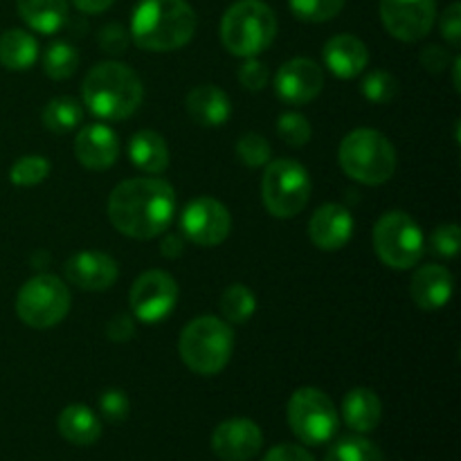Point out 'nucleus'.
<instances>
[{"label": "nucleus", "instance_id": "obj_1", "mask_svg": "<svg viewBox=\"0 0 461 461\" xmlns=\"http://www.w3.org/2000/svg\"><path fill=\"white\" fill-rule=\"evenodd\" d=\"M176 214V192L160 178H131L108 196V219L117 232L149 241L169 230Z\"/></svg>", "mask_w": 461, "mask_h": 461}, {"label": "nucleus", "instance_id": "obj_2", "mask_svg": "<svg viewBox=\"0 0 461 461\" xmlns=\"http://www.w3.org/2000/svg\"><path fill=\"white\" fill-rule=\"evenodd\" d=\"M196 32V14L187 0H140L131 18V39L149 52H174Z\"/></svg>", "mask_w": 461, "mask_h": 461}, {"label": "nucleus", "instance_id": "obj_3", "mask_svg": "<svg viewBox=\"0 0 461 461\" xmlns=\"http://www.w3.org/2000/svg\"><path fill=\"white\" fill-rule=\"evenodd\" d=\"M84 104L95 117L120 122L133 115L144 97L140 77L120 61L97 63L81 86Z\"/></svg>", "mask_w": 461, "mask_h": 461}, {"label": "nucleus", "instance_id": "obj_4", "mask_svg": "<svg viewBox=\"0 0 461 461\" xmlns=\"http://www.w3.org/2000/svg\"><path fill=\"white\" fill-rule=\"evenodd\" d=\"M277 36V16L261 0H239L221 21V41L234 57L252 59L273 45Z\"/></svg>", "mask_w": 461, "mask_h": 461}, {"label": "nucleus", "instance_id": "obj_5", "mask_svg": "<svg viewBox=\"0 0 461 461\" xmlns=\"http://www.w3.org/2000/svg\"><path fill=\"white\" fill-rule=\"evenodd\" d=\"M234 349V333L225 320L201 315L183 329L178 351L183 363L201 376H214L228 367Z\"/></svg>", "mask_w": 461, "mask_h": 461}, {"label": "nucleus", "instance_id": "obj_6", "mask_svg": "<svg viewBox=\"0 0 461 461\" xmlns=\"http://www.w3.org/2000/svg\"><path fill=\"white\" fill-rule=\"evenodd\" d=\"M338 158L349 178L369 187L387 183L396 171L394 144L374 129H356L347 133L338 149Z\"/></svg>", "mask_w": 461, "mask_h": 461}, {"label": "nucleus", "instance_id": "obj_7", "mask_svg": "<svg viewBox=\"0 0 461 461\" xmlns=\"http://www.w3.org/2000/svg\"><path fill=\"white\" fill-rule=\"evenodd\" d=\"M311 176L291 158L268 162L261 178V201L277 219H293L306 207L311 198Z\"/></svg>", "mask_w": 461, "mask_h": 461}, {"label": "nucleus", "instance_id": "obj_8", "mask_svg": "<svg viewBox=\"0 0 461 461\" xmlns=\"http://www.w3.org/2000/svg\"><path fill=\"white\" fill-rule=\"evenodd\" d=\"M374 250L378 259L394 270H408L421 261L426 239L421 228L405 212H387L374 228Z\"/></svg>", "mask_w": 461, "mask_h": 461}, {"label": "nucleus", "instance_id": "obj_9", "mask_svg": "<svg viewBox=\"0 0 461 461\" xmlns=\"http://www.w3.org/2000/svg\"><path fill=\"white\" fill-rule=\"evenodd\" d=\"M70 311V291L57 275H36L27 279L16 295V313L32 329H52Z\"/></svg>", "mask_w": 461, "mask_h": 461}, {"label": "nucleus", "instance_id": "obj_10", "mask_svg": "<svg viewBox=\"0 0 461 461\" xmlns=\"http://www.w3.org/2000/svg\"><path fill=\"white\" fill-rule=\"evenodd\" d=\"M288 426L302 444H327L338 432L336 405L322 390L300 387L288 401Z\"/></svg>", "mask_w": 461, "mask_h": 461}, {"label": "nucleus", "instance_id": "obj_11", "mask_svg": "<svg viewBox=\"0 0 461 461\" xmlns=\"http://www.w3.org/2000/svg\"><path fill=\"white\" fill-rule=\"evenodd\" d=\"M129 302L133 318L140 322H165L178 302V284L165 270H147L131 286Z\"/></svg>", "mask_w": 461, "mask_h": 461}, {"label": "nucleus", "instance_id": "obj_12", "mask_svg": "<svg viewBox=\"0 0 461 461\" xmlns=\"http://www.w3.org/2000/svg\"><path fill=\"white\" fill-rule=\"evenodd\" d=\"M183 237L201 248L221 246L230 237L232 216L228 207L212 196H201L185 207L180 216Z\"/></svg>", "mask_w": 461, "mask_h": 461}, {"label": "nucleus", "instance_id": "obj_13", "mask_svg": "<svg viewBox=\"0 0 461 461\" xmlns=\"http://www.w3.org/2000/svg\"><path fill=\"white\" fill-rule=\"evenodd\" d=\"M437 18L435 0H381V21L394 39L417 43L430 34Z\"/></svg>", "mask_w": 461, "mask_h": 461}, {"label": "nucleus", "instance_id": "obj_14", "mask_svg": "<svg viewBox=\"0 0 461 461\" xmlns=\"http://www.w3.org/2000/svg\"><path fill=\"white\" fill-rule=\"evenodd\" d=\"M324 86V72L315 61L306 57L291 59L275 75V93L291 106L311 104Z\"/></svg>", "mask_w": 461, "mask_h": 461}, {"label": "nucleus", "instance_id": "obj_15", "mask_svg": "<svg viewBox=\"0 0 461 461\" xmlns=\"http://www.w3.org/2000/svg\"><path fill=\"white\" fill-rule=\"evenodd\" d=\"M264 446L261 428L250 419H228L212 435V450L223 461H248Z\"/></svg>", "mask_w": 461, "mask_h": 461}, {"label": "nucleus", "instance_id": "obj_16", "mask_svg": "<svg viewBox=\"0 0 461 461\" xmlns=\"http://www.w3.org/2000/svg\"><path fill=\"white\" fill-rule=\"evenodd\" d=\"M68 282L84 291H106L115 284L120 266L106 252L84 250L72 255L63 266Z\"/></svg>", "mask_w": 461, "mask_h": 461}, {"label": "nucleus", "instance_id": "obj_17", "mask_svg": "<svg viewBox=\"0 0 461 461\" xmlns=\"http://www.w3.org/2000/svg\"><path fill=\"white\" fill-rule=\"evenodd\" d=\"M351 234H354V219L340 203H327V205L318 207L309 221L311 241L324 252L345 248Z\"/></svg>", "mask_w": 461, "mask_h": 461}, {"label": "nucleus", "instance_id": "obj_18", "mask_svg": "<svg viewBox=\"0 0 461 461\" xmlns=\"http://www.w3.org/2000/svg\"><path fill=\"white\" fill-rule=\"evenodd\" d=\"M75 156L90 171H104L115 165L120 156V140L106 124H88L77 133Z\"/></svg>", "mask_w": 461, "mask_h": 461}, {"label": "nucleus", "instance_id": "obj_19", "mask_svg": "<svg viewBox=\"0 0 461 461\" xmlns=\"http://www.w3.org/2000/svg\"><path fill=\"white\" fill-rule=\"evenodd\" d=\"M410 297L423 311L444 309L453 297V275L439 264H426L412 275Z\"/></svg>", "mask_w": 461, "mask_h": 461}, {"label": "nucleus", "instance_id": "obj_20", "mask_svg": "<svg viewBox=\"0 0 461 461\" xmlns=\"http://www.w3.org/2000/svg\"><path fill=\"white\" fill-rule=\"evenodd\" d=\"M324 63L340 79H354L367 68L369 50L358 36L338 34L327 41L322 50Z\"/></svg>", "mask_w": 461, "mask_h": 461}, {"label": "nucleus", "instance_id": "obj_21", "mask_svg": "<svg viewBox=\"0 0 461 461\" xmlns=\"http://www.w3.org/2000/svg\"><path fill=\"white\" fill-rule=\"evenodd\" d=\"M187 113L196 124L221 126L232 115V104L219 86L205 84L187 95Z\"/></svg>", "mask_w": 461, "mask_h": 461}, {"label": "nucleus", "instance_id": "obj_22", "mask_svg": "<svg viewBox=\"0 0 461 461\" xmlns=\"http://www.w3.org/2000/svg\"><path fill=\"white\" fill-rule=\"evenodd\" d=\"M342 417H345L347 426L360 435L376 430L383 417L381 399L374 390L356 387V390L347 392L345 401H342Z\"/></svg>", "mask_w": 461, "mask_h": 461}, {"label": "nucleus", "instance_id": "obj_23", "mask_svg": "<svg viewBox=\"0 0 461 461\" xmlns=\"http://www.w3.org/2000/svg\"><path fill=\"white\" fill-rule=\"evenodd\" d=\"M129 158L140 171L158 176L169 167V147L156 131H138L129 142Z\"/></svg>", "mask_w": 461, "mask_h": 461}, {"label": "nucleus", "instance_id": "obj_24", "mask_svg": "<svg viewBox=\"0 0 461 461\" xmlns=\"http://www.w3.org/2000/svg\"><path fill=\"white\" fill-rule=\"evenodd\" d=\"M59 432L75 446H93L102 437V423L93 410L75 403L59 414Z\"/></svg>", "mask_w": 461, "mask_h": 461}, {"label": "nucleus", "instance_id": "obj_25", "mask_svg": "<svg viewBox=\"0 0 461 461\" xmlns=\"http://www.w3.org/2000/svg\"><path fill=\"white\" fill-rule=\"evenodd\" d=\"M23 21L41 34H54L68 18V0H16Z\"/></svg>", "mask_w": 461, "mask_h": 461}, {"label": "nucleus", "instance_id": "obj_26", "mask_svg": "<svg viewBox=\"0 0 461 461\" xmlns=\"http://www.w3.org/2000/svg\"><path fill=\"white\" fill-rule=\"evenodd\" d=\"M39 59V43L25 30H7L0 36V63L14 72L30 70Z\"/></svg>", "mask_w": 461, "mask_h": 461}, {"label": "nucleus", "instance_id": "obj_27", "mask_svg": "<svg viewBox=\"0 0 461 461\" xmlns=\"http://www.w3.org/2000/svg\"><path fill=\"white\" fill-rule=\"evenodd\" d=\"M84 120V108L75 97H54L43 108V124L52 133H68Z\"/></svg>", "mask_w": 461, "mask_h": 461}, {"label": "nucleus", "instance_id": "obj_28", "mask_svg": "<svg viewBox=\"0 0 461 461\" xmlns=\"http://www.w3.org/2000/svg\"><path fill=\"white\" fill-rule=\"evenodd\" d=\"M221 315L228 324H246L255 315L257 300L252 291L243 284H232L221 295Z\"/></svg>", "mask_w": 461, "mask_h": 461}, {"label": "nucleus", "instance_id": "obj_29", "mask_svg": "<svg viewBox=\"0 0 461 461\" xmlns=\"http://www.w3.org/2000/svg\"><path fill=\"white\" fill-rule=\"evenodd\" d=\"M324 461H385L381 448L363 437H342L329 448Z\"/></svg>", "mask_w": 461, "mask_h": 461}, {"label": "nucleus", "instance_id": "obj_30", "mask_svg": "<svg viewBox=\"0 0 461 461\" xmlns=\"http://www.w3.org/2000/svg\"><path fill=\"white\" fill-rule=\"evenodd\" d=\"M79 66V54L70 43H52L43 54V72L54 81L70 79Z\"/></svg>", "mask_w": 461, "mask_h": 461}, {"label": "nucleus", "instance_id": "obj_31", "mask_svg": "<svg viewBox=\"0 0 461 461\" xmlns=\"http://www.w3.org/2000/svg\"><path fill=\"white\" fill-rule=\"evenodd\" d=\"M50 176V162L43 156H23L9 169V180L16 187H34Z\"/></svg>", "mask_w": 461, "mask_h": 461}, {"label": "nucleus", "instance_id": "obj_32", "mask_svg": "<svg viewBox=\"0 0 461 461\" xmlns=\"http://www.w3.org/2000/svg\"><path fill=\"white\" fill-rule=\"evenodd\" d=\"M363 97L372 104H390L399 95V79L387 70H372L363 79Z\"/></svg>", "mask_w": 461, "mask_h": 461}, {"label": "nucleus", "instance_id": "obj_33", "mask_svg": "<svg viewBox=\"0 0 461 461\" xmlns=\"http://www.w3.org/2000/svg\"><path fill=\"white\" fill-rule=\"evenodd\" d=\"M295 18L304 23H327L345 7V0H288Z\"/></svg>", "mask_w": 461, "mask_h": 461}, {"label": "nucleus", "instance_id": "obj_34", "mask_svg": "<svg viewBox=\"0 0 461 461\" xmlns=\"http://www.w3.org/2000/svg\"><path fill=\"white\" fill-rule=\"evenodd\" d=\"M270 156H273V149H270L268 140L259 133H246L239 138L237 142V158L246 167H264L270 162Z\"/></svg>", "mask_w": 461, "mask_h": 461}, {"label": "nucleus", "instance_id": "obj_35", "mask_svg": "<svg viewBox=\"0 0 461 461\" xmlns=\"http://www.w3.org/2000/svg\"><path fill=\"white\" fill-rule=\"evenodd\" d=\"M277 133L288 147H304L311 140L313 129H311L309 120L300 113H282L277 120Z\"/></svg>", "mask_w": 461, "mask_h": 461}, {"label": "nucleus", "instance_id": "obj_36", "mask_svg": "<svg viewBox=\"0 0 461 461\" xmlns=\"http://www.w3.org/2000/svg\"><path fill=\"white\" fill-rule=\"evenodd\" d=\"M459 243L461 234L457 223L439 225L430 237V252L437 257H444V259H453L459 252Z\"/></svg>", "mask_w": 461, "mask_h": 461}, {"label": "nucleus", "instance_id": "obj_37", "mask_svg": "<svg viewBox=\"0 0 461 461\" xmlns=\"http://www.w3.org/2000/svg\"><path fill=\"white\" fill-rule=\"evenodd\" d=\"M99 412H102L104 419H108L111 423L124 421L131 412L129 396L122 390H106L99 396Z\"/></svg>", "mask_w": 461, "mask_h": 461}, {"label": "nucleus", "instance_id": "obj_38", "mask_svg": "<svg viewBox=\"0 0 461 461\" xmlns=\"http://www.w3.org/2000/svg\"><path fill=\"white\" fill-rule=\"evenodd\" d=\"M129 32L124 30L117 23H108L106 27H102L99 32V48L104 50L111 57H117V54H124L129 50Z\"/></svg>", "mask_w": 461, "mask_h": 461}, {"label": "nucleus", "instance_id": "obj_39", "mask_svg": "<svg viewBox=\"0 0 461 461\" xmlns=\"http://www.w3.org/2000/svg\"><path fill=\"white\" fill-rule=\"evenodd\" d=\"M239 81H241L243 88L255 90L257 93V90L266 88V84H268V68H266V63L257 61L255 57L248 59V61L239 68Z\"/></svg>", "mask_w": 461, "mask_h": 461}, {"label": "nucleus", "instance_id": "obj_40", "mask_svg": "<svg viewBox=\"0 0 461 461\" xmlns=\"http://www.w3.org/2000/svg\"><path fill=\"white\" fill-rule=\"evenodd\" d=\"M439 30H441V36H444L453 48H459L461 43V5L459 3H453L448 9H446L444 16H441Z\"/></svg>", "mask_w": 461, "mask_h": 461}, {"label": "nucleus", "instance_id": "obj_41", "mask_svg": "<svg viewBox=\"0 0 461 461\" xmlns=\"http://www.w3.org/2000/svg\"><path fill=\"white\" fill-rule=\"evenodd\" d=\"M135 333V322L131 315H113L106 324V336L113 342H129Z\"/></svg>", "mask_w": 461, "mask_h": 461}, {"label": "nucleus", "instance_id": "obj_42", "mask_svg": "<svg viewBox=\"0 0 461 461\" xmlns=\"http://www.w3.org/2000/svg\"><path fill=\"white\" fill-rule=\"evenodd\" d=\"M419 59H421V66L426 68L428 72H435V75H439V72H444L446 68H448L450 59L453 57H450L444 48H439V45H428Z\"/></svg>", "mask_w": 461, "mask_h": 461}, {"label": "nucleus", "instance_id": "obj_43", "mask_svg": "<svg viewBox=\"0 0 461 461\" xmlns=\"http://www.w3.org/2000/svg\"><path fill=\"white\" fill-rule=\"evenodd\" d=\"M264 461H315V459L309 450L300 448V446L282 444V446H275L273 450H268V455H266Z\"/></svg>", "mask_w": 461, "mask_h": 461}, {"label": "nucleus", "instance_id": "obj_44", "mask_svg": "<svg viewBox=\"0 0 461 461\" xmlns=\"http://www.w3.org/2000/svg\"><path fill=\"white\" fill-rule=\"evenodd\" d=\"M185 250V239L180 234H167L160 243V252L167 259H178Z\"/></svg>", "mask_w": 461, "mask_h": 461}, {"label": "nucleus", "instance_id": "obj_45", "mask_svg": "<svg viewBox=\"0 0 461 461\" xmlns=\"http://www.w3.org/2000/svg\"><path fill=\"white\" fill-rule=\"evenodd\" d=\"M72 3L77 5V9H79V12L102 14V12H106V9L111 7L115 0H72Z\"/></svg>", "mask_w": 461, "mask_h": 461}]
</instances>
